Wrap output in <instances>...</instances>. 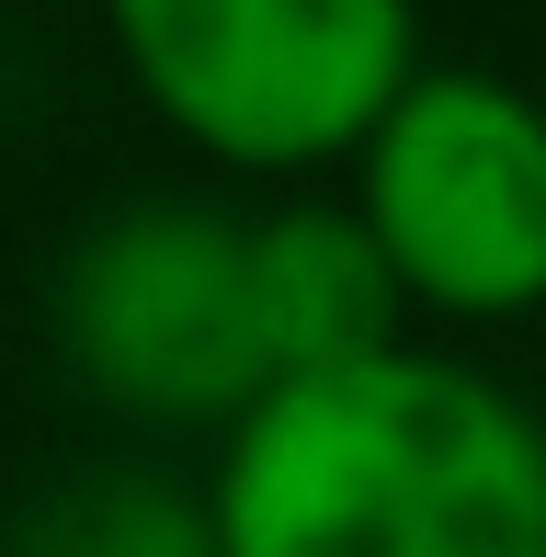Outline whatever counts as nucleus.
Listing matches in <instances>:
<instances>
[{
    "label": "nucleus",
    "instance_id": "obj_4",
    "mask_svg": "<svg viewBox=\"0 0 546 557\" xmlns=\"http://www.w3.org/2000/svg\"><path fill=\"white\" fill-rule=\"evenodd\" d=\"M46 331L103 410L160 421V433H228L273 387L251 319V216L206 194H137L91 216L58 250Z\"/></svg>",
    "mask_w": 546,
    "mask_h": 557
},
{
    "label": "nucleus",
    "instance_id": "obj_2",
    "mask_svg": "<svg viewBox=\"0 0 546 557\" xmlns=\"http://www.w3.org/2000/svg\"><path fill=\"white\" fill-rule=\"evenodd\" d=\"M114 69L194 160L319 183L410 91L421 0H103Z\"/></svg>",
    "mask_w": 546,
    "mask_h": 557
},
{
    "label": "nucleus",
    "instance_id": "obj_1",
    "mask_svg": "<svg viewBox=\"0 0 546 557\" xmlns=\"http://www.w3.org/2000/svg\"><path fill=\"white\" fill-rule=\"evenodd\" d=\"M216 557H546V421L444 342L273 375L206 467Z\"/></svg>",
    "mask_w": 546,
    "mask_h": 557
},
{
    "label": "nucleus",
    "instance_id": "obj_7",
    "mask_svg": "<svg viewBox=\"0 0 546 557\" xmlns=\"http://www.w3.org/2000/svg\"><path fill=\"white\" fill-rule=\"evenodd\" d=\"M535 91H546V69H535Z\"/></svg>",
    "mask_w": 546,
    "mask_h": 557
},
{
    "label": "nucleus",
    "instance_id": "obj_5",
    "mask_svg": "<svg viewBox=\"0 0 546 557\" xmlns=\"http://www.w3.org/2000/svg\"><path fill=\"white\" fill-rule=\"evenodd\" d=\"M251 319H262L273 375L364 364V352L421 331L399 273H387V250L364 239V216L342 194H285V206L251 216Z\"/></svg>",
    "mask_w": 546,
    "mask_h": 557
},
{
    "label": "nucleus",
    "instance_id": "obj_3",
    "mask_svg": "<svg viewBox=\"0 0 546 557\" xmlns=\"http://www.w3.org/2000/svg\"><path fill=\"white\" fill-rule=\"evenodd\" d=\"M342 206L387 250L410 319L501 331L546 308V91L479 58H421L342 160Z\"/></svg>",
    "mask_w": 546,
    "mask_h": 557
},
{
    "label": "nucleus",
    "instance_id": "obj_6",
    "mask_svg": "<svg viewBox=\"0 0 546 557\" xmlns=\"http://www.w3.org/2000/svg\"><path fill=\"white\" fill-rule=\"evenodd\" d=\"M12 557H216L206 490H160V478H91V490L46 500L12 535Z\"/></svg>",
    "mask_w": 546,
    "mask_h": 557
}]
</instances>
